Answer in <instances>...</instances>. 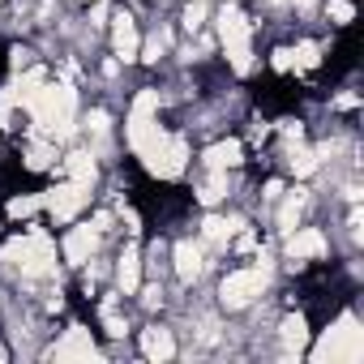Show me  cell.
I'll use <instances>...</instances> for the list:
<instances>
[{
  "mask_svg": "<svg viewBox=\"0 0 364 364\" xmlns=\"http://www.w3.org/2000/svg\"><path fill=\"white\" fill-rule=\"evenodd\" d=\"M317 60H321V48H317V43H296L291 69H317Z\"/></svg>",
  "mask_w": 364,
  "mask_h": 364,
  "instance_id": "obj_23",
  "label": "cell"
},
{
  "mask_svg": "<svg viewBox=\"0 0 364 364\" xmlns=\"http://www.w3.org/2000/svg\"><path fill=\"white\" fill-rule=\"evenodd\" d=\"M219 43L232 60L236 73H249L253 69V43H249V18L236 9V5H223L219 9Z\"/></svg>",
  "mask_w": 364,
  "mask_h": 364,
  "instance_id": "obj_5",
  "label": "cell"
},
{
  "mask_svg": "<svg viewBox=\"0 0 364 364\" xmlns=\"http://www.w3.org/2000/svg\"><path fill=\"white\" fill-rule=\"evenodd\" d=\"M300 215H304V193H291V198L279 206V232H296Z\"/></svg>",
  "mask_w": 364,
  "mask_h": 364,
  "instance_id": "obj_19",
  "label": "cell"
},
{
  "mask_svg": "<svg viewBox=\"0 0 364 364\" xmlns=\"http://www.w3.org/2000/svg\"><path fill=\"white\" fill-rule=\"evenodd\" d=\"M86 202H90V189H86V185H73V180H65V185L48 189V198H43V206H48V215H52L56 223L77 219Z\"/></svg>",
  "mask_w": 364,
  "mask_h": 364,
  "instance_id": "obj_8",
  "label": "cell"
},
{
  "mask_svg": "<svg viewBox=\"0 0 364 364\" xmlns=\"http://www.w3.org/2000/svg\"><path fill=\"white\" fill-rule=\"evenodd\" d=\"M52 159H56V146H52V141H31V146H26V167H31V171L52 167Z\"/></svg>",
  "mask_w": 364,
  "mask_h": 364,
  "instance_id": "obj_20",
  "label": "cell"
},
{
  "mask_svg": "<svg viewBox=\"0 0 364 364\" xmlns=\"http://www.w3.org/2000/svg\"><path fill=\"white\" fill-rule=\"evenodd\" d=\"M283 343H287V351H304V343H309V321H304L300 313L283 317Z\"/></svg>",
  "mask_w": 364,
  "mask_h": 364,
  "instance_id": "obj_18",
  "label": "cell"
},
{
  "mask_svg": "<svg viewBox=\"0 0 364 364\" xmlns=\"http://www.w3.org/2000/svg\"><path fill=\"white\" fill-rule=\"evenodd\" d=\"M116 287H120L124 296H133V291L141 287V253H137V249H124V253H120V262H116Z\"/></svg>",
  "mask_w": 364,
  "mask_h": 364,
  "instance_id": "obj_14",
  "label": "cell"
},
{
  "mask_svg": "<svg viewBox=\"0 0 364 364\" xmlns=\"http://www.w3.org/2000/svg\"><path fill=\"white\" fill-rule=\"evenodd\" d=\"M326 9H330V18H334L338 26H347V22L355 18V9H351V0H326Z\"/></svg>",
  "mask_w": 364,
  "mask_h": 364,
  "instance_id": "obj_27",
  "label": "cell"
},
{
  "mask_svg": "<svg viewBox=\"0 0 364 364\" xmlns=\"http://www.w3.org/2000/svg\"><path fill=\"white\" fill-rule=\"evenodd\" d=\"M141 351H146V360H171L176 355V338H171V330H163V326H150V330H141Z\"/></svg>",
  "mask_w": 364,
  "mask_h": 364,
  "instance_id": "obj_15",
  "label": "cell"
},
{
  "mask_svg": "<svg viewBox=\"0 0 364 364\" xmlns=\"http://www.w3.org/2000/svg\"><path fill=\"white\" fill-rule=\"evenodd\" d=\"M86 5H95V0H86Z\"/></svg>",
  "mask_w": 364,
  "mask_h": 364,
  "instance_id": "obj_33",
  "label": "cell"
},
{
  "mask_svg": "<svg viewBox=\"0 0 364 364\" xmlns=\"http://www.w3.org/2000/svg\"><path fill=\"white\" fill-rule=\"evenodd\" d=\"M309 257H326V236L317 228L287 232V262H291V270H300Z\"/></svg>",
  "mask_w": 364,
  "mask_h": 364,
  "instance_id": "obj_9",
  "label": "cell"
},
{
  "mask_svg": "<svg viewBox=\"0 0 364 364\" xmlns=\"http://www.w3.org/2000/svg\"><path fill=\"white\" fill-rule=\"evenodd\" d=\"M26 112L35 116V124L48 133V137H73V120H77V95H73V86H52V82H43L31 99H26Z\"/></svg>",
  "mask_w": 364,
  "mask_h": 364,
  "instance_id": "obj_1",
  "label": "cell"
},
{
  "mask_svg": "<svg viewBox=\"0 0 364 364\" xmlns=\"http://www.w3.org/2000/svg\"><path fill=\"white\" fill-rule=\"evenodd\" d=\"M39 206H43V198H14V202H9V215H14V219H31Z\"/></svg>",
  "mask_w": 364,
  "mask_h": 364,
  "instance_id": "obj_25",
  "label": "cell"
},
{
  "mask_svg": "<svg viewBox=\"0 0 364 364\" xmlns=\"http://www.w3.org/2000/svg\"><path fill=\"white\" fill-rule=\"evenodd\" d=\"M48 355H52V360H95L99 347H95V338H90L86 326H73V330H65V338H60Z\"/></svg>",
  "mask_w": 364,
  "mask_h": 364,
  "instance_id": "obj_10",
  "label": "cell"
},
{
  "mask_svg": "<svg viewBox=\"0 0 364 364\" xmlns=\"http://www.w3.org/2000/svg\"><path fill=\"white\" fill-rule=\"evenodd\" d=\"M291 5H296V9H300V14H309V9H313V5H317V0H291Z\"/></svg>",
  "mask_w": 364,
  "mask_h": 364,
  "instance_id": "obj_32",
  "label": "cell"
},
{
  "mask_svg": "<svg viewBox=\"0 0 364 364\" xmlns=\"http://www.w3.org/2000/svg\"><path fill=\"white\" fill-rule=\"evenodd\" d=\"M236 228H240V223H228V219H206V228H202V236H206L210 245H228Z\"/></svg>",
  "mask_w": 364,
  "mask_h": 364,
  "instance_id": "obj_22",
  "label": "cell"
},
{
  "mask_svg": "<svg viewBox=\"0 0 364 364\" xmlns=\"http://www.w3.org/2000/svg\"><path fill=\"white\" fill-rule=\"evenodd\" d=\"M185 26L189 31H202L206 26V0H193V5L185 9Z\"/></svg>",
  "mask_w": 364,
  "mask_h": 364,
  "instance_id": "obj_28",
  "label": "cell"
},
{
  "mask_svg": "<svg viewBox=\"0 0 364 364\" xmlns=\"http://www.w3.org/2000/svg\"><path fill=\"white\" fill-rule=\"evenodd\" d=\"M287 163H291L296 176H309V171L317 167V154H313L309 146H291V150H287Z\"/></svg>",
  "mask_w": 364,
  "mask_h": 364,
  "instance_id": "obj_21",
  "label": "cell"
},
{
  "mask_svg": "<svg viewBox=\"0 0 364 364\" xmlns=\"http://www.w3.org/2000/svg\"><path fill=\"white\" fill-rule=\"evenodd\" d=\"M103 326H107V334H124V321H120V313H116V300H103Z\"/></svg>",
  "mask_w": 364,
  "mask_h": 364,
  "instance_id": "obj_26",
  "label": "cell"
},
{
  "mask_svg": "<svg viewBox=\"0 0 364 364\" xmlns=\"http://www.w3.org/2000/svg\"><path fill=\"white\" fill-rule=\"evenodd\" d=\"M5 262H14V266L26 274V279H43V274H52V270H56V245L48 240V232L31 228L26 236L9 240V249H5Z\"/></svg>",
  "mask_w": 364,
  "mask_h": 364,
  "instance_id": "obj_3",
  "label": "cell"
},
{
  "mask_svg": "<svg viewBox=\"0 0 364 364\" xmlns=\"http://www.w3.org/2000/svg\"><path fill=\"white\" fill-rule=\"evenodd\" d=\"M112 48H116V56H120V60H137L141 39H137V26H133V18H129L124 9L112 18Z\"/></svg>",
  "mask_w": 364,
  "mask_h": 364,
  "instance_id": "obj_12",
  "label": "cell"
},
{
  "mask_svg": "<svg viewBox=\"0 0 364 364\" xmlns=\"http://www.w3.org/2000/svg\"><path fill=\"white\" fill-rule=\"evenodd\" d=\"M202 270H206V249L193 245V240H180L176 245V274L185 279V283H198Z\"/></svg>",
  "mask_w": 364,
  "mask_h": 364,
  "instance_id": "obj_13",
  "label": "cell"
},
{
  "mask_svg": "<svg viewBox=\"0 0 364 364\" xmlns=\"http://www.w3.org/2000/svg\"><path fill=\"white\" fill-rule=\"evenodd\" d=\"M274 69H279V73H287V69H291V52H287V48H279V52H274Z\"/></svg>",
  "mask_w": 364,
  "mask_h": 364,
  "instance_id": "obj_30",
  "label": "cell"
},
{
  "mask_svg": "<svg viewBox=\"0 0 364 364\" xmlns=\"http://www.w3.org/2000/svg\"><path fill=\"white\" fill-rule=\"evenodd\" d=\"M266 283H270V266H266V257H262V266H245V270H232V274L223 279V287H219V304H223L228 313L249 309V304L266 291Z\"/></svg>",
  "mask_w": 364,
  "mask_h": 364,
  "instance_id": "obj_6",
  "label": "cell"
},
{
  "mask_svg": "<svg viewBox=\"0 0 364 364\" xmlns=\"http://www.w3.org/2000/svg\"><path fill=\"white\" fill-rule=\"evenodd\" d=\"M228 193V171H210V180H206V189H202V202L210 206V202H219Z\"/></svg>",
  "mask_w": 364,
  "mask_h": 364,
  "instance_id": "obj_24",
  "label": "cell"
},
{
  "mask_svg": "<svg viewBox=\"0 0 364 364\" xmlns=\"http://www.w3.org/2000/svg\"><path fill=\"white\" fill-rule=\"evenodd\" d=\"M163 48H167V39H163V35H154V39H150V43H146V56H141V60H146V65H154V60H159V52H163Z\"/></svg>",
  "mask_w": 364,
  "mask_h": 364,
  "instance_id": "obj_29",
  "label": "cell"
},
{
  "mask_svg": "<svg viewBox=\"0 0 364 364\" xmlns=\"http://www.w3.org/2000/svg\"><path fill=\"white\" fill-rule=\"evenodd\" d=\"M141 300H146V309H154V304H163V291H159V287H146Z\"/></svg>",
  "mask_w": 364,
  "mask_h": 364,
  "instance_id": "obj_31",
  "label": "cell"
},
{
  "mask_svg": "<svg viewBox=\"0 0 364 364\" xmlns=\"http://www.w3.org/2000/svg\"><path fill=\"white\" fill-rule=\"evenodd\" d=\"M65 171H69V180L73 185H95V176H99V167H95V154L90 150H73L69 159H65Z\"/></svg>",
  "mask_w": 364,
  "mask_h": 364,
  "instance_id": "obj_16",
  "label": "cell"
},
{
  "mask_svg": "<svg viewBox=\"0 0 364 364\" xmlns=\"http://www.w3.org/2000/svg\"><path fill=\"white\" fill-rule=\"evenodd\" d=\"M313 360L317 364H355V360H364V330H360V321L351 317V313H343L326 334H321V343L313 347Z\"/></svg>",
  "mask_w": 364,
  "mask_h": 364,
  "instance_id": "obj_2",
  "label": "cell"
},
{
  "mask_svg": "<svg viewBox=\"0 0 364 364\" xmlns=\"http://www.w3.org/2000/svg\"><path fill=\"white\" fill-rule=\"evenodd\" d=\"M99 240H103V232H99V223H86V228H73V232L65 236V257H69L73 266H86V262L95 257V249H99Z\"/></svg>",
  "mask_w": 364,
  "mask_h": 364,
  "instance_id": "obj_11",
  "label": "cell"
},
{
  "mask_svg": "<svg viewBox=\"0 0 364 364\" xmlns=\"http://www.w3.org/2000/svg\"><path fill=\"white\" fill-rule=\"evenodd\" d=\"M137 159L146 163L150 176H159V180H176V176H185V167H189V146H185V137H176V133H159Z\"/></svg>",
  "mask_w": 364,
  "mask_h": 364,
  "instance_id": "obj_4",
  "label": "cell"
},
{
  "mask_svg": "<svg viewBox=\"0 0 364 364\" xmlns=\"http://www.w3.org/2000/svg\"><path fill=\"white\" fill-rule=\"evenodd\" d=\"M159 133H163V129H159V95H154V90H141V95L133 99V112H129V124H124V137H129L133 154H141Z\"/></svg>",
  "mask_w": 364,
  "mask_h": 364,
  "instance_id": "obj_7",
  "label": "cell"
},
{
  "mask_svg": "<svg viewBox=\"0 0 364 364\" xmlns=\"http://www.w3.org/2000/svg\"><path fill=\"white\" fill-rule=\"evenodd\" d=\"M240 154H245L240 141H232V137H228V141H215V146L206 150V167H210V171H228V167L240 163Z\"/></svg>",
  "mask_w": 364,
  "mask_h": 364,
  "instance_id": "obj_17",
  "label": "cell"
}]
</instances>
